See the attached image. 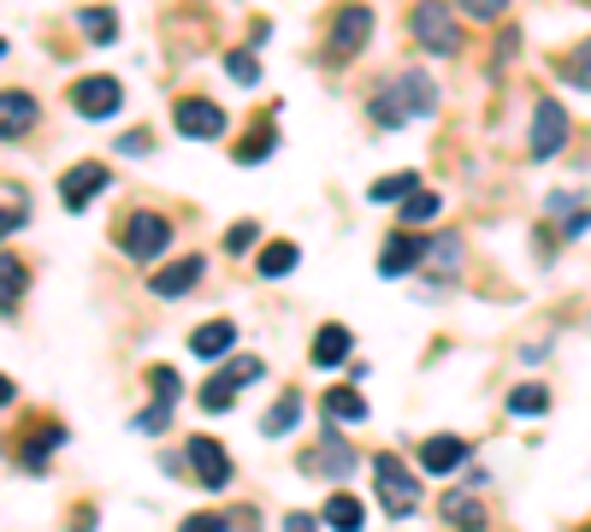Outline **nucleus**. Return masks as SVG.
Returning a JSON list of instances; mask_svg holds the SVG:
<instances>
[{"label":"nucleus","mask_w":591,"mask_h":532,"mask_svg":"<svg viewBox=\"0 0 591 532\" xmlns=\"http://www.w3.org/2000/svg\"><path fill=\"white\" fill-rule=\"evenodd\" d=\"M373 480H379V503H385V515H414L421 509V480H414L409 468L397 462V456H379V462H373Z\"/></svg>","instance_id":"f257e3e1"},{"label":"nucleus","mask_w":591,"mask_h":532,"mask_svg":"<svg viewBox=\"0 0 591 532\" xmlns=\"http://www.w3.org/2000/svg\"><path fill=\"white\" fill-rule=\"evenodd\" d=\"M409 24H414V42H421L426 54H456L461 48V24H456V12L444 7V0H421Z\"/></svg>","instance_id":"f03ea898"},{"label":"nucleus","mask_w":591,"mask_h":532,"mask_svg":"<svg viewBox=\"0 0 591 532\" xmlns=\"http://www.w3.org/2000/svg\"><path fill=\"white\" fill-rule=\"evenodd\" d=\"M166 243H172V225L161 213H131L119 232V249L131 255V261H154V255H166Z\"/></svg>","instance_id":"7ed1b4c3"},{"label":"nucleus","mask_w":591,"mask_h":532,"mask_svg":"<svg viewBox=\"0 0 591 532\" xmlns=\"http://www.w3.org/2000/svg\"><path fill=\"white\" fill-rule=\"evenodd\" d=\"M562 149H568V113H562V101H539L532 107V154L556 161Z\"/></svg>","instance_id":"20e7f679"},{"label":"nucleus","mask_w":591,"mask_h":532,"mask_svg":"<svg viewBox=\"0 0 591 532\" xmlns=\"http://www.w3.org/2000/svg\"><path fill=\"white\" fill-rule=\"evenodd\" d=\"M71 107H78L83 119H113V113L125 107V83L119 78H83L78 90H71Z\"/></svg>","instance_id":"39448f33"},{"label":"nucleus","mask_w":591,"mask_h":532,"mask_svg":"<svg viewBox=\"0 0 591 532\" xmlns=\"http://www.w3.org/2000/svg\"><path fill=\"white\" fill-rule=\"evenodd\" d=\"M172 119H178V131H184V137H196V142H213V137H225V113L213 107V101H201V95H184Z\"/></svg>","instance_id":"423d86ee"},{"label":"nucleus","mask_w":591,"mask_h":532,"mask_svg":"<svg viewBox=\"0 0 591 532\" xmlns=\"http://www.w3.org/2000/svg\"><path fill=\"white\" fill-rule=\"evenodd\" d=\"M101 190H107V166H101V161H83V166H71L66 178H60V201H66L71 213H83Z\"/></svg>","instance_id":"0eeeda50"},{"label":"nucleus","mask_w":591,"mask_h":532,"mask_svg":"<svg viewBox=\"0 0 591 532\" xmlns=\"http://www.w3.org/2000/svg\"><path fill=\"white\" fill-rule=\"evenodd\" d=\"M302 473H326V480H343V473H355V450L343 444L338 433L320 438L308 456H302Z\"/></svg>","instance_id":"6e6552de"},{"label":"nucleus","mask_w":591,"mask_h":532,"mask_svg":"<svg viewBox=\"0 0 591 532\" xmlns=\"http://www.w3.org/2000/svg\"><path fill=\"white\" fill-rule=\"evenodd\" d=\"M367 36H373V12L367 7H343L338 19H331V54H355V48H367Z\"/></svg>","instance_id":"1a4fd4ad"},{"label":"nucleus","mask_w":591,"mask_h":532,"mask_svg":"<svg viewBox=\"0 0 591 532\" xmlns=\"http://www.w3.org/2000/svg\"><path fill=\"white\" fill-rule=\"evenodd\" d=\"M190 462H196V480H201V485H213V492H225V485H231V456H225V444L190 438Z\"/></svg>","instance_id":"9d476101"},{"label":"nucleus","mask_w":591,"mask_h":532,"mask_svg":"<svg viewBox=\"0 0 591 532\" xmlns=\"http://www.w3.org/2000/svg\"><path fill=\"white\" fill-rule=\"evenodd\" d=\"M31 125H36V101L24 90H0V142L24 137Z\"/></svg>","instance_id":"9b49d317"},{"label":"nucleus","mask_w":591,"mask_h":532,"mask_svg":"<svg viewBox=\"0 0 591 532\" xmlns=\"http://www.w3.org/2000/svg\"><path fill=\"white\" fill-rule=\"evenodd\" d=\"M421 468L450 480V473L468 468V444H461V438H426V444H421Z\"/></svg>","instance_id":"f8f14e48"},{"label":"nucleus","mask_w":591,"mask_h":532,"mask_svg":"<svg viewBox=\"0 0 591 532\" xmlns=\"http://www.w3.org/2000/svg\"><path fill=\"white\" fill-rule=\"evenodd\" d=\"M196 284H201V255H190V261H172V267H161V272H154V279H149V291H154V296H190Z\"/></svg>","instance_id":"ddd939ff"},{"label":"nucleus","mask_w":591,"mask_h":532,"mask_svg":"<svg viewBox=\"0 0 591 532\" xmlns=\"http://www.w3.org/2000/svg\"><path fill=\"white\" fill-rule=\"evenodd\" d=\"M421 255H426L421 237H414V232H397L391 243H385V255H379V272H385V279H402V272L421 261Z\"/></svg>","instance_id":"4468645a"},{"label":"nucleus","mask_w":591,"mask_h":532,"mask_svg":"<svg viewBox=\"0 0 591 532\" xmlns=\"http://www.w3.org/2000/svg\"><path fill=\"white\" fill-rule=\"evenodd\" d=\"M397 95H402V107H409V113H438V83H432L426 71H402Z\"/></svg>","instance_id":"2eb2a0df"},{"label":"nucleus","mask_w":591,"mask_h":532,"mask_svg":"<svg viewBox=\"0 0 591 532\" xmlns=\"http://www.w3.org/2000/svg\"><path fill=\"white\" fill-rule=\"evenodd\" d=\"M320 409L331 414V426H362V421H367V402H362V391H350V385L326 391V402H320Z\"/></svg>","instance_id":"dca6fc26"},{"label":"nucleus","mask_w":591,"mask_h":532,"mask_svg":"<svg viewBox=\"0 0 591 532\" xmlns=\"http://www.w3.org/2000/svg\"><path fill=\"white\" fill-rule=\"evenodd\" d=\"M78 31L95 42V48H113V42H119V12L113 7H83L78 12Z\"/></svg>","instance_id":"f3484780"},{"label":"nucleus","mask_w":591,"mask_h":532,"mask_svg":"<svg viewBox=\"0 0 591 532\" xmlns=\"http://www.w3.org/2000/svg\"><path fill=\"white\" fill-rule=\"evenodd\" d=\"M231 343H237V326H231V320H208V326H201V332L190 338V350L201 355V362H220Z\"/></svg>","instance_id":"a211bd4d"},{"label":"nucleus","mask_w":591,"mask_h":532,"mask_svg":"<svg viewBox=\"0 0 591 532\" xmlns=\"http://www.w3.org/2000/svg\"><path fill=\"white\" fill-rule=\"evenodd\" d=\"M326 527H331V532H362V527H367V509H362V497L338 492V497L326 503Z\"/></svg>","instance_id":"6ab92c4d"},{"label":"nucleus","mask_w":591,"mask_h":532,"mask_svg":"<svg viewBox=\"0 0 591 532\" xmlns=\"http://www.w3.org/2000/svg\"><path fill=\"white\" fill-rule=\"evenodd\" d=\"M444 521L456 532H485V509L473 497H444Z\"/></svg>","instance_id":"aec40b11"},{"label":"nucleus","mask_w":591,"mask_h":532,"mask_svg":"<svg viewBox=\"0 0 591 532\" xmlns=\"http://www.w3.org/2000/svg\"><path fill=\"white\" fill-rule=\"evenodd\" d=\"M373 119H379V125H391V131H397V125H409V119H414V113L402 107L397 83H385V90H373Z\"/></svg>","instance_id":"412c9836"},{"label":"nucleus","mask_w":591,"mask_h":532,"mask_svg":"<svg viewBox=\"0 0 591 532\" xmlns=\"http://www.w3.org/2000/svg\"><path fill=\"white\" fill-rule=\"evenodd\" d=\"M343 355H350V332H343V326H326V332L314 338V367H338Z\"/></svg>","instance_id":"4be33fe9"},{"label":"nucleus","mask_w":591,"mask_h":532,"mask_svg":"<svg viewBox=\"0 0 591 532\" xmlns=\"http://www.w3.org/2000/svg\"><path fill=\"white\" fill-rule=\"evenodd\" d=\"M296 421H302V391H284V397H279V409L267 414V438L296 433Z\"/></svg>","instance_id":"5701e85b"},{"label":"nucleus","mask_w":591,"mask_h":532,"mask_svg":"<svg viewBox=\"0 0 591 532\" xmlns=\"http://www.w3.org/2000/svg\"><path fill=\"white\" fill-rule=\"evenodd\" d=\"M24 296V261H12V255H0V314H12Z\"/></svg>","instance_id":"b1692460"},{"label":"nucleus","mask_w":591,"mask_h":532,"mask_svg":"<svg viewBox=\"0 0 591 532\" xmlns=\"http://www.w3.org/2000/svg\"><path fill=\"white\" fill-rule=\"evenodd\" d=\"M551 213H568V237H586L591 232V208H580V196H551Z\"/></svg>","instance_id":"393cba45"},{"label":"nucleus","mask_w":591,"mask_h":532,"mask_svg":"<svg viewBox=\"0 0 591 532\" xmlns=\"http://www.w3.org/2000/svg\"><path fill=\"white\" fill-rule=\"evenodd\" d=\"M296 261H302L296 243H272V249H261V279H284Z\"/></svg>","instance_id":"a878e982"},{"label":"nucleus","mask_w":591,"mask_h":532,"mask_svg":"<svg viewBox=\"0 0 591 532\" xmlns=\"http://www.w3.org/2000/svg\"><path fill=\"white\" fill-rule=\"evenodd\" d=\"M231 402H237V385H231L225 373H220V379H208V385H201V409H208V414H225Z\"/></svg>","instance_id":"bb28decb"},{"label":"nucleus","mask_w":591,"mask_h":532,"mask_svg":"<svg viewBox=\"0 0 591 532\" xmlns=\"http://www.w3.org/2000/svg\"><path fill=\"white\" fill-rule=\"evenodd\" d=\"M414 184H421L414 172H391V178L373 184V201H409V196H414Z\"/></svg>","instance_id":"cd10ccee"},{"label":"nucleus","mask_w":591,"mask_h":532,"mask_svg":"<svg viewBox=\"0 0 591 532\" xmlns=\"http://www.w3.org/2000/svg\"><path fill=\"white\" fill-rule=\"evenodd\" d=\"M438 208H444V201L432 196V190H414L409 201H402V225H426V220H432V213H438Z\"/></svg>","instance_id":"c85d7f7f"},{"label":"nucleus","mask_w":591,"mask_h":532,"mask_svg":"<svg viewBox=\"0 0 591 532\" xmlns=\"http://www.w3.org/2000/svg\"><path fill=\"white\" fill-rule=\"evenodd\" d=\"M509 409L515 414H544L551 409V391H544V385H521V391H509Z\"/></svg>","instance_id":"c756f323"},{"label":"nucleus","mask_w":591,"mask_h":532,"mask_svg":"<svg viewBox=\"0 0 591 532\" xmlns=\"http://www.w3.org/2000/svg\"><path fill=\"white\" fill-rule=\"evenodd\" d=\"M60 438H66V426H42V433L31 438V450H24V468H31V473H42V456H48Z\"/></svg>","instance_id":"7c9ffc66"},{"label":"nucleus","mask_w":591,"mask_h":532,"mask_svg":"<svg viewBox=\"0 0 591 532\" xmlns=\"http://www.w3.org/2000/svg\"><path fill=\"white\" fill-rule=\"evenodd\" d=\"M261 373H267V367H261V355H237V362L225 367V379H231V385H237V391H243V385H255V379H261Z\"/></svg>","instance_id":"2f4dec72"},{"label":"nucleus","mask_w":591,"mask_h":532,"mask_svg":"<svg viewBox=\"0 0 591 532\" xmlns=\"http://www.w3.org/2000/svg\"><path fill=\"white\" fill-rule=\"evenodd\" d=\"M149 385H154V397H161V402H178V397H184V379H178L172 367H154Z\"/></svg>","instance_id":"473e14b6"},{"label":"nucleus","mask_w":591,"mask_h":532,"mask_svg":"<svg viewBox=\"0 0 591 532\" xmlns=\"http://www.w3.org/2000/svg\"><path fill=\"white\" fill-rule=\"evenodd\" d=\"M562 78L580 83V90H591V42H586L580 54H574V60H562Z\"/></svg>","instance_id":"72a5a7b5"},{"label":"nucleus","mask_w":591,"mask_h":532,"mask_svg":"<svg viewBox=\"0 0 591 532\" xmlns=\"http://www.w3.org/2000/svg\"><path fill=\"white\" fill-rule=\"evenodd\" d=\"M426 255H432V272H450V267L461 261V243H456V237H438Z\"/></svg>","instance_id":"f704fd0d"},{"label":"nucleus","mask_w":591,"mask_h":532,"mask_svg":"<svg viewBox=\"0 0 591 532\" xmlns=\"http://www.w3.org/2000/svg\"><path fill=\"white\" fill-rule=\"evenodd\" d=\"M225 71H231L237 83H261V60H255V54H231Z\"/></svg>","instance_id":"c9c22d12"},{"label":"nucleus","mask_w":591,"mask_h":532,"mask_svg":"<svg viewBox=\"0 0 591 532\" xmlns=\"http://www.w3.org/2000/svg\"><path fill=\"white\" fill-rule=\"evenodd\" d=\"M137 426H142L149 438H154V433H166V426H172V402H154V409H142V421H137Z\"/></svg>","instance_id":"e433bc0d"},{"label":"nucleus","mask_w":591,"mask_h":532,"mask_svg":"<svg viewBox=\"0 0 591 532\" xmlns=\"http://www.w3.org/2000/svg\"><path fill=\"white\" fill-rule=\"evenodd\" d=\"M24 220H31V208H0V243L12 232H24Z\"/></svg>","instance_id":"4c0bfd02"},{"label":"nucleus","mask_w":591,"mask_h":532,"mask_svg":"<svg viewBox=\"0 0 591 532\" xmlns=\"http://www.w3.org/2000/svg\"><path fill=\"white\" fill-rule=\"evenodd\" d=\"M503 7H509V0H461V12H468V19H497Z\"/></svg>","instance_id":"58836bf2"},{"label":"nucleus","mask_w":591,"mask_h":532,"mask_svg":"<svg viewBox=\"0 0 591 532\" xmlns=\"http://www.w3.org/2000/svg\"><path fill=\"white\" fill-rule=\"evenodd\" d=\"M178 532H225V515H190Z\"/></svg>","instance_id":"ea45409f"},{"label":"nucleus","mask_w":591,"mask_h":532,"mask_svg":"<svg viewBox=\"0 0 591 532\" xmlns=\"http://www.w3.org/2000/svg\"><path fill=\"white\" fill-rule=\"evenodd\" d=\"M249 243H255V225H249V220H243V225H231L225 249H249Z\"/></svg>","instance_id":"a19ab883"},{"label":"nucleus","mask_w":591,"mask_h":532,"mask_svg":"<svg viewBox=\"0 0 591 532\" xmlns=\"http://www.w3.org/2000/svg\"><path fill=\"white\" fill-rule=\"evenodd\" d=\"M284 532H314V515H291V521H284Z\"/></svg>","instance_id":"79ce46f5"},{"label":"nucleus","mask_w":591,"mask_h":532,"mask_svg":"<svg viewBox=\"0 0 591 532\" xmlns=\"http://www.w3.org/2000/svg\"><path fill=\"white\" fill-rule=\"evenodd\" d=\"M7 402H12V379L0 373V409H7Z\"/></svg>","instance_id":"37998d69"},{"label":"nucleus","mask_w":591,"mask_h":532,"mask_svg":"<svg viewBox=\"0 0 591 532\" xmlns=\"http://www.w3.org/2000/svg\"><path fill=\"white\" fill-rule=\"evenodd\" d=\"M0 54H7V42H0Z\"/></svg>","instance_id":"c03bdc74"}]
</instances>
